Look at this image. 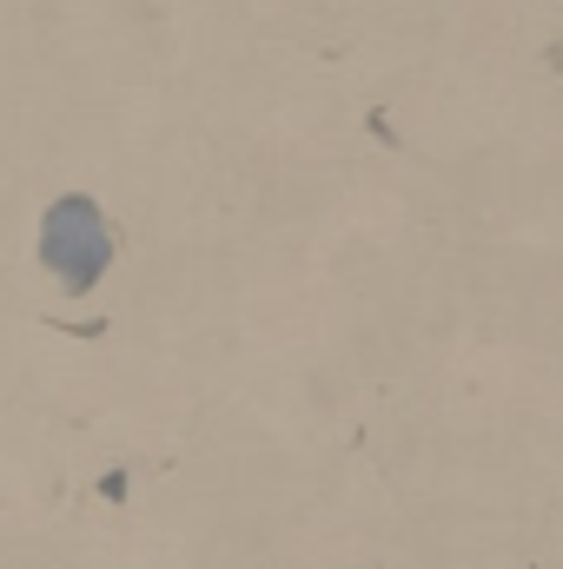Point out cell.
<instances>
[{
	"label": "cell",
	"mask_w": 563,
	"mask_h": 569,
	"mask_svg": "<svg viewBox=\"0 0 563 569\" xmlns=\"http://www.w3.org/2000/svg\"><path fill=\"white\" fill-rule=\"evenodd\" d=\"M40 259H47V272H60L67 291H87V284L107 272V259H113V232H107V219H100V206L93 199H60L47 219H40Z\"/></svg>",
	"instance_id": "6da1fadb"
}]
</instances>
